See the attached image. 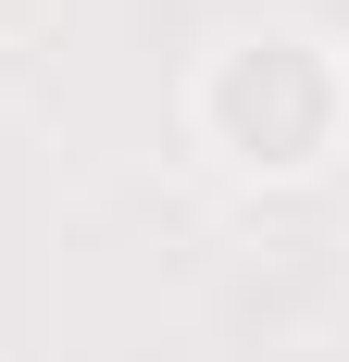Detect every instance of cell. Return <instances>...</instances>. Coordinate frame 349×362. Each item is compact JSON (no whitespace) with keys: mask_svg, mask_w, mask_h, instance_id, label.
Instances as JSON below:
<instances>
[{"mask_svg":"<svg viewBox=\"0 0 349 362\" xmlns=\"http://www.w3.org/2000/svg\"><path fill=\"white\" fill-rule=\"evenodd\" d=\"M187 125L225 175L249 187H312L349 150V50L312 25H237L187 75Z\"/></svg>","mask_w":349,"mask_h":362,"instance_id":"cell-1","label":"cell"}]
</instances>
